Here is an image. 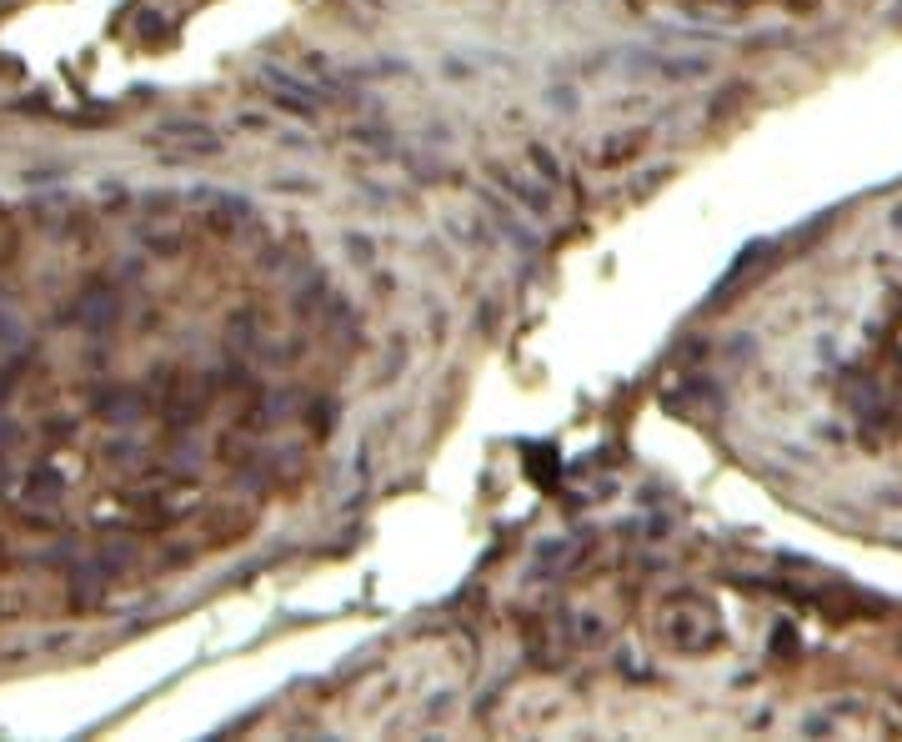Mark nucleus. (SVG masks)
<instances>
[{
    "label": "nucleus",
    "instance_id": "obj_1",
    "mask_svg": "<svg viewBox=\"0 0 902 742\" xmlns=\"http://www.w3.org/2000/svg\"><path fill=\"white\" fill-rule=\"evenodd\" d=\"M657 627H661V642H667L671 652H707L712 642H717V612H712L697 592H677V597H667Z\"/></svg>",
    "mask_w": 902,
    "mask_h": 742
},
{
    "label": "nucleus",
    "instance_id": "obj_2",
    "mask_svg": "<svg viewBox=\"0 0 902 742\" xmlns=\"http://www.w3.org/2000/svg\"><path fill=\"white\" fill-rule=\"evenodd\" d=\"M60 491H66V481H60V471L36 467L26 481H20V507H30V511H56Z\"/></svg>",
    "mask_w": 902,
    "mask_h": 742
},
{
    "label": "nucleus",
    "instance_id": "obj_3",
    "mask_svg": "<svg viewBox=\"0 0 902 742\" xmlns=\"http://www.w3.org/2000/svg\"><path fill=\"white\" fill-rule=\"evenodd\" d=\"M497 180H501V191H507V196H517L521 206L531 211V216H551V196H547V191L531 186V180L521 176V170H497Z\"/></svg>",
    "mask_w": 902,
    "mask_h": 742
}]
</instances>
